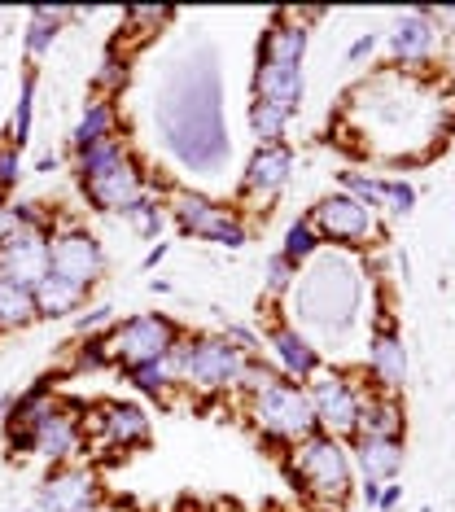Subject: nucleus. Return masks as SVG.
<instances>
[{"label": "nucleus", "instance_id": "obj_1", "mask_svg": "<svg viewBox=\"0 0 455 512\" xmlns=\"http://www.w3.org/2000/svg\"><path fill=\"white\" fill-rule=\"evenodd\" d=\"M75 176H79V193L92 211L101 215H127L140 197H149V176L136 162L127 136H114V141H101L92 149H79L75 154Z\"/></svg>", "mask_w": 455, "mask_h": 512}, {"label": "nucleus", "instance_id": "obj_2", "mask_svg": "<svg viewBox=\"0 0 455 512\" xmlns=\"http://www.w3.org/2000/svg\"><path fill=\"white\" fill-rule=\"evenodd\" d=\"M245 355L241 346H232L224 333H184L180 346L171 351V364H175V381L193 394H224V390H237V377L245 368Z\"/></svg>", "mask_w": 455, "mask_h": 512}, {"label": "nucleus", "instance_id": "obj_3", "mask_svg": "<svg viewBox=\"0 0 455 512\" xmlns=\"http://www.w3.org/2000/svg\"><path fill=\"white\" fill-rule=\"evenodd\" d=\"M184 324L171 320L167 311H140V316L114 320L101 333V355L105 368H136V364H154V359H171V351L180 346Z\"/></svg>", "mask_w": 455, "mask_h": 512}, {"label": "nucleus", "instance_id": "obj_4", "mask_svg": "<svg viewBox=\"0 0 455 512\" xmlns=\"http://www.w3.org/2000/svg\"><path fill=\"white\" fill-rule=\"evenodd\" d=\"M294 477L302 482L307 499H315L320 508H342L350 499V486H355V464L337 438L311 434L294 447Z\"/></svg>", "mask_w": 455, "mask_h": 512}, {"label": "nucleus", "instance_id": "obj_5", "mask_svg": "<svg viewBox=\"0 0 455 512\" xmlns=\"http://www.w3.org/2000/svg\"><path fill=\"white\" fill-rule=\"evenodd\" d=\"M162 206H167V219H175V228L193 241H210V246H224V250H241L250 241V228H245V215L237 206L215 202L206 193L171 189Z\"/></svg>", "mask_w": 455, "mask_h": 512}, {"label": "nucleus", "instance_id": "obj_6", "mask_svg": "<svg viewBox=\"0 0 455 512\" xmlns=\"http://www.w3.org/2000/svg\"><path fill=\"white\" fill-rule=\"evenodd\" d=\"M245 416H250V425L259 429L263 438H276V442H307L311 434H320L315 429V412H311V399H307V386H298V381H285L280 377L276 386L259 390L254 399H245Z\"/></svg>", "mask_w": 455, "mask_h": 512}, {"label": "nucleus", "instance_id": "obj_7", "mask_svg": "<svg viewBox=\"0 0 455 512\" xmlns=\"http://www.w3.org/2000/svg\"><path fill=\"white\" fill-rule=\"evenodd\" d=\"M14 451H31V456H40L49 464L84 460V451H88V407L84 403L53 399L49 412H44L40 421L27 429V438H22Z\"/></svg>", "mask_w": 455, "mask_h": 512}, {"label": "nucleus", "instance_id": "obj_8", "mask_svg": "<svg viewBox=\"0 0 455 512\" xmlns=\"http://www.w3.org/2000/svg\"><path fill=\"white\" fill-rule=\"evenodd\" d=\"M49 272L66 276V281L92 289L105 276V250L97 241V232L75 224V219H62L49 237Z\"/></svg>", "mask_w": 455, "mask_h": 512}, {"label": "nucleus", "instance_id": "obj_9", "mask_svg": "<svg viewBox=\"0 0 455 512\" xmlns=\"http://www.w3.org/2000/svg\"><path fill=\"white\" fill-rule=\"evenodd\" d=\"M311 412H315V429L329 438H355L359 434V403L364 394L355 390V381L342 377V372H315L307 386Z\"/></svg>", "mask_w": 455, "mask_h": 512}, {"label": "nucleus", "instance_id": "obj_10", "mask_svg": "<svg viewBox=\"0 0 455 512\" xmlns=\"http://www.w3.org/2000/svg\"><path fill=\"white\" fill-rule=\"evenodd\" d=\"M101 477L92 464H53L44 482L35 486V512H88L101 504Z\"/></svg>", "mask_w": 455, "mask_h": 512}, {"label": "nucleus", "instance_id": "obj_11", "mask_svg": "<svg viewBox=\"0 0 455 512\" xmlns=\"http://www.w3.org/2000/svg\"><path fill=\"white\" fill-rule=\"evenodd\" d=\"M307 219H311V228L320 232V241H337V246H359V241L377 237V211L350 193L320 197Z\"/></svg>", "mask_w": 455, "mask_h": 512}, {"label": "nucleus", "instance_id": "obj_12", "mask_svg": "<svg viewBox=\"0 0 455 512\" xmlns=\"http://www.w3.org/2000/svg\"><path fill=\"white\" fill-rule=\"evenodd\" d=\"M97 438L110 451H136L149 447L154 438V421L140 403H123V399H105L88 412V442Z\"/></svg>", "mask_w": 455, "mask_h": 512}, {"label": "nucleus", "instance_id": "obj_13", "mask_svg": "<svg viewBox=\"0 0 455 512\" xmlns=\"http://www.w3.org/2000/svg\"><path fill=\"white\" fill-rule=\"evenodd\" d=\"M289 176H294V149L285 141L259 145L254 158L245 162V176H241V189H237V211L241 206H259V211H267V206L285 193Z\"/></svg>", "mask_w": 455, "mask_h": 512}, {"label": "nucleus", "instance_id": "obj_14", "mask_svg": "<svg viewBox=\"0 0 455 512\" xmlns=\"http://www.w3.org/2000/svg\"><path fill=\"white\" fill-rule=\"evenodd\" d=\"M49 228H35V224H18L14 237L0 246V276L18 285H40V276L49 272Z\"/></svg>", "mask_w": 455, "mask_h": 512}, {"label": "nucleus", "instance_id": "obj_15", "mask_svg": "<svg viewBox=\"0 0 455 512\" xmlns=\"http://www.w3.org/2000/svg\"><path fill=\"white\" fill-rule=\"evenodd\" d=\"M267 346H272V355H276V372L285 381H311L315 372H320L324 364H320V351H315V346L307 342V337H302L294 324H272V329H267Z\"/></svg>", "mask_w": 455, "mask_h": 512}, {"label": "nucleus", "instance_id": "obj_16", "mask_svg": "<svg viewBox=\"0 0 455 512\" xmlns=\"http://www.w3.org/2000/svg\"><path fill=\"white\" fill-rule=\"evenodd\" d=\"M368 372H372V381L381 386V394L403 390V381H407V346H403V337L394 333L390 324H381V329L368 337Z\"/></svg>", "mask_w": 455, "mask_h": 512}, {"label": "nucleus", "instance_id": "obj_17", "mask_svg": "<svg viewBox=\"0 0 455 512\" xmlns=\"http://www.w3.org/2000/svg\"><path fill=\"white\" fill-rule=\"evenodd\" d=\"M254 101L276 106L280 114L294 119L302 106V66H276V62H259L254 66Z\"/></svg>", "mask_w": 455, "mask_h": 512}, {"label": "nucleus", "instance_id": "obj_18", "mask_svg": "<svg viewBox=\"0 0 455 512\" xmlns=\"http://www.w3.org/2000/svg\"><path fill=\"white\" fill-rule=\"evenodd\" d=\"M302 53H307V27H302V22H289L285 9L272 14V22H267L263 36H259V62L302 66Z\"/></svg>", "mask_w": 455, "mask_h": 512}, {"label": "nucleus", "instance_id": "obj_19", "mask_svg": "<svg viewBox=\"0 0 455 512\" xmlns=\"http://www.w3.org/2000/svg\"><path fill=\"white\" fill-rule=\"evenodd\" d=\"M114 136H123V110L119 101H105V97H92L84 114H79L75 132H70V149H92L101 141H114Z\"/></svg>", "mask_w": 455, "mask_h": 512}, {"label": "nucleus", "instance_id": "obj_20", "mask_svg": "<svg viewBox=\"0 0 455 512\" xmlns=\"http://www.w3.org/2000/svg\"><path fill=\"white\" fill-rule=\"evenodd\" d=\"M31 294H35V311H40V320H66V316H75V311L88 307L92 289L66 281V276H57V272H44L40 285H35Z\"/></svg>", "mask_w": 455, "mask_h": 512}, {"label": "nucleus", "instance_id": "obj_21", "mask_svg": "<svg viewBox=\"0 0 455 512\" xmlns=\"http://www.w3.org/2000/svg\"><path fill=\"white\" fill-rule=\"evenodd\" d=\"M434 44H438V31H434V22H429V9H416V14L399 18V27H394V36H390V49L403 66L429 62Z\"/></svg>", "mask_w": 455, "mask_h": 512}, {"label": "nucleus", "instance_id": "obj_22", "mask_svg": "<svg viewBox=\"0 0 455 512\" xmlns=\"http://www.w3.org/2000/svg\"><path fill=\"white\" fill-rule=\"evenodd\" d=\"M355 464L364 482H390L403 469V438H355Z\"/></svg>", "mask_w": 455, "mask_h": 512}, {"label": "nucleus", "instance_id": "obj_23", "mask_svg": "<svg viewBox=\"0 0 455 512\" xmlns=\"http://www.w3.org/2000/svg\"><path fill=\"white\" fill-rule=\"evenodd\" d=\"M355 438H403V407L394 394H368L359 403V434Z\"/></svg>", "mask_w": 455, "mask_h": 512}, {"label": "nucleus", "instance_id": "obj_24", "mask_svg": "<svg viewBox=\"0 0 455 512\" xmlns=\"http://www.w3.org/2000/svg\"><path fill=\"white\" fill-rule=\"evenodd\" d=\"M35 320H40V311H35L31 285H18V281H9V276H0V337L31 329Z\"/></svg>", "mask_w": 455, "mask_h": 512}, {"label": "nucleus", "instance_id": "obj_25", "mask_svg": "<svg viewBox=\"0 0 455 512\" xmlns=\"http://www.w3.org/2000/svg\"><path fill=\"white\" fill-rule=\"evenodd\" d=\"M132 53H123L119 44H110L97 66V75H92V97H105V101H119V92L127 88V75H132Z\"/></svg>", "mask_w": 455, "mask_h": 512}, {"label": "nucleus", "instance_id": "obj_26", "mask_svg": "<svg viewBox=\"0 0 455 512\" xmlns=\"http://www.w3.org/2000/svg\"><path fill=\"white\" fill-rule=\"evenodd\" d=\"M123 377L132 381L140 394H149V399H171L175 390H180V381H175V364L171 359H154V364H136V368H123Z\"/></svg>", "mask_w": 455, "mask_h": 512}, {"label": "nucleus", "instance_id": "obj_27", "mask_svg": "<svg viewBox=\"0 0 455 512\" xmlns=\"http://www.w3.org/2000/svg\"><path fill=\"white\" fill-rule=\"evenodd\" d=\"M35 66H27L22 71V84H18V106H14V119H9V136L5 141L14 149H27L31 141V123H35Z\"/></svg>", "mask_w": 455, "mask_h": 512}, {"label": "nucleus", "instance_id": "obj_28", "mask_svg": "<svg viewBox=\"0 0 455 512\" xmlns=\"http://www.w3.org/2000/svg\"><path fill=\"white\" fill-rule=\"evenodd\" d=\"M70 18V9H31V22H27V57L35 62V57H44L53 49L57 40V27Z\"/></svg>", "mask_w": 455, "mask_h": 512}, {"label": "nucleus", "instance_id": "obj_29", "mask_svg": "<svg viewBox=\"0 0 455 512\" xmlns=\"http://www.w3.org/2000/svg\"><path fill=\"white\" fill-rule=\"evenodd\" d=\"M320 232L311 228V219H294V224L285 228V241H280V259H289L294 267H302L307 259H315L320 254Z\"/></svg>", "mask_w": 455, "mask_h": 512}, {"label": "nucleus", "instance_id": "obj_30", "mask_svg": "<svg viewBox=\"0 0 455 512\" xmlns=\"http://www.w3.org/2000/svg\"><path fill=\"white\" fill-rule=\"evenodd\" d=\"M285 127H289V114H280L276 106H263V101L250 106V132L259 145H280L285 141Z\"/></svg>", "mask_w": 455, "mask_h": 512}, {"label": "nucleus", "instance_id": "obj_31", "mask_svg": "<svg viewBox=\"0 0 455 512\" xmlns=\"http://www.w3.org/2000/svg\"><path fill=\"white\" fill-rule=\"evenodd\" d=\"M127 224H132L140 237H149V241H158V232L162 224H167V206L158 202V193H149V197H140V202L127 211Z\"/></svg>", "mask_w": 455, "mask_h": 512}, {"label": "nucleus", "instance_id": "obj_32", "mask_svg": "<svg viewBox=\"0 0 455 512\" xmlns=\"http://www.w3.org/2000/svg\"><path fill=\"white\" fill-rule=\"evenodd\" d=\"M175 14H171V9H127V14H123V36H136V40H149V36H154V31L162 27V22H171ZM119 36V40H123Z\"/></svg>", "mask_w": 455, "mask_h": 512}, {"label": "nucleus", "instance_id": "obj_33", "mask_svg": "<svg viewBox=\"0 0 455 512\" xmlns=\"http://www.w3.org/2000/svg\"><path fill=\"white\" fill-rule=\"evenodd\" d=\"M263 285H267V294L280 298V294H289V289L298 285V267L289 263V259H280V254H272L263 267Z\"/></svg>", "mask_w": 455, "mask_h": 512}, {"label": "nucleus", "instance_id": "obj_34", "mask_svg": "<svg viewBox=\"0 0 455 512\" xmlns=\"http://www.w3.org/2000/svg\"><path fill=\"white\" fill-rule=\"evenodd\" d=\"M381 206L385 211H394V215H407L416 206V189L407 180H385L381 184Z\"/></svg>", "mask_w": 455, "mask_h": 512}, {"label": "nucleus", "instance_id": "obj_35", "mask_svg": "<svg viewBox=\"0 0 455 512\" xmlns=\"http://www.w3.org/2000/svg\"><path fill=\"white\" fill-rule=\"evenodd\" d=\"M22 180V149H14L9 141H0V189H18Z\"/></svg>", "mask_w": 455, "mask_h": 512}, {"label": "nucleus", "instance_id": "obj_36", "mask_svg": "<svg viewBox=\"0 0 455 512\" xmlns=\"http://www.w3.org/2000/svg\"><path fill=\"white\" fill-rule=\"evenodd\" d=\"M110 324H114V311L110 307H92V311H84V316L75 320V333L79 337H101Z\"/></svg>", "mask_w": 455, "mask_h": 512}, {"label": "nucleus", "instance_id": "obj_37", "mask_svg": "<svg viewBox=\"0 0 455 512\" xmlns=\"http://www.w3.org/2000/svg\"><path fill=\"white\" fill-rule=\"evenodd\" d=\"M372 49H377V36H359L355 44H350V62H364Z\"/></svg>", "mask_w": 455, "mask_h": 512}, {"label": "nucleus", "instance_id": "obj_38", "mask_svg": "<svg viewBox=\"0 0 455 512\" xmlns=\"http://www.w3.org/2000/svg\"><path fill=\"white\" fill-rule=\"evenodd\" d=\"M399 495H403V486H381V504H377V508L390 512L394 504H399Z\"/></svg>", "mask_w": 455, "mask_h": 512}, {"label": "nucleus", "instance_id": "obj_39", "mask_svg": "<svg viewBox=\"0 0 455 512\" xmlns=\"http://www.w3.org/2000/svg\"><path fill=\"white\" fill-rule=\"evenodd\" d=\"M364 504H368V508L381 504V482H364Z\"/></svg>", "mask_w": 455, "mask_h": 512}, {"label": "nucleus", "instance_id": "obj_40", "mask_svg": "<svg viewBox=\"0 0 455 512\" xmlns=\"http://www.w3.org/2000/svg\"><path fill=\"white\" fill-rule=\"evenodd\" d=\"M162 259H167V241H158V246H154V250H149V254H145V267H158Z\"/></svg>", "mask_w": 455, "mask_h": 512}, {"label": "nucleus", "instance_id": "obj_41", "mask_svg": "<svg viewBox=\"0 0 455 512\" xmlns=\"http://www.w3.org/2000/svg\"><path fill=\"white\" fill-rule=\"evenodd\" d=\"M88 512H123V508H114L110 499H101V504H97V508H88Z\"/></svg>", "mask_w": 455, "mask_h": 512}, {"label": "nucleus", "instance_id": "obj_42", "mask_svg": "<svg viewBox=\"0 0 455 512\" xmlns=\"http://www.w3.org/2000/svg\"><path fill=\"white\" fill-rule=\"evenodd\" d=\"M280 512H307V508H280Z\"/></svg>", "mask_w": 455, "mask_h": 512}, {"label": "nucleus", "instance_id": "obj_43", "mask_svg": "<svg viewBox=\"0 0 455 512\" xmlns=\"http://www.w3.org/2000/svg\"><path fill=\"white\" fill-rule=\"evenodd\" d=\"M5 197H9V193H5V189H0V206H5Z\"/></svg>", "mask_w": 455, "mask_h": 512}]
</instances>
